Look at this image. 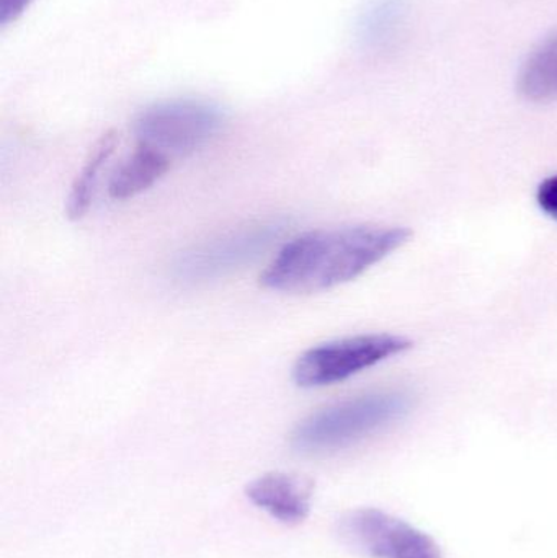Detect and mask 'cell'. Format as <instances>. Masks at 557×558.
Listing matches in <instances>:
<instances>
[{"label":"cell","instance_id":"1","mask_svg":"<svg viewBox=\"0 0 557 558\" xmlns=\"http://www.w3.org/2000/svg\"><path fill=\"white\" fill-rule=\"evenodd\" d=\"M405 228L353 226L306 232L281 247L261 282L271 291L311 294L359 278L408 244Z\"/></svg>","mask_w":557,"mask_h":558},{"label":"cell","instance_id":"2","mask_svg":"<svg viewBox=\"0 0 557 558\" xmlns=\"http://www.w3.org/2000/svg\"><path fill=\"white\" fill-rule=\"evenodd\" d=\"M411 405V396L401 390L355 397L303 420L291 435V445L303 454L340 451L404 418Z\"/></svg>","mask_w":557,"mask_h":558},{"label":"cell","instance_id":"3","mask_svg":"<svg viewBox=\"0 0 557 558\" xmlns=\"http://www.w3.org/2000/svg\"><path fill=\"white\" fill-rule=\"evenodd\" d=\"M411 347V340L391 333L359 335L317 344L298 357L293 380L301 389L332 386Z\"/></svg>","mask_w":557,"mask_h":558},{"label":"cell","instance_id":"4","mask_svg":"<svg viewBox=\"0 0 557 558\" xmlns=\"http://www.w3.org/2000/svg\"><path fill=\"white\" fill-rule=\"evenodd\" d=\"M225 114L208 101L179 98L159 101L141 111L134 131L140 144L166 156H189L221 131Z\"/></svg>","mask_w":557,"mask_h":558},{"label":"cell","instance_id":"5","mask_svg":"<svg viewBox=\"0 0 557 558\" xmlns=\"http://www.w3.org/2000/svg\"><path fill=\"white\" fill-rule=\"evenodd\" d=\"M284 222L251 225L198 245L177 258L173 274L185 282H202L226 277L257 260L284 232Z\"/></svg>","mask_w":557,"mask_h":558},{"label":"cell","instance_id":"6","mask_svg":"<svg viewBox=\"0 0 557 558\" xmlns=\"http://www.w3.org/2000/svg\"><path fill=\"white\" fill-rule=\"evenodd\" d=\"M347 546L370 558H441L428 534L385 511L362 508L340 521Z\"/></svg>","mask_w":557,"mask_h":558},{"label":"cell","instance_id":"7","mask_svg":"<svg viewBox=\"0 0 557 558\" xmlns=\"http://www.w3.org/2000/svg\"><path fill=\"white\" fill-rule=\"evenodd\" d=\"M255 507L284 524L303 523L311 510V492L300 478L288 474L262 475L247 487Z\"/></svg>","mask_w":557,"mask_h":558},{"label":"cell","instance_id":"8","mask_svg":"<svg viewBox=\"0 0 557 558\" xmlns=\"http://www.w3.org/2000/svg\"><path fill=\"white\" fill-rule=\"evenodd\" d=\"M170 169V157L146 144H137L133 156L110 180L108 193L118 202L134 198L156 185Z\"/></svg>","mask_w":557,"mask_h":558},{"label":"cell","instance_id":"9","mask_svg":"<svg viewBox=\"0 0 557 558\" xmlns=\"http://www.w3.org/2000/svg\"><path fill=\"white\" fill-rule=\"evenodd\" d=\"M409 0H370L356 23V38L363 48H389L401 35L408 19Z\"/></svg>","mask_w":557,"mask_h":558},{"label":"cell","instance_id":"10","mask_svg":"<svg viewBox=\"0 0 557 558\" xmlns=\"http://www.w3.org/2000/svg\"><path fill=\"white\" fill-rule=\"evenodd\" d=\"M519 92L530 101L557 100V32L540 43L523 62Z\"/></svg>","mask_w":557,"mask_h":558},{"label":"cell","instance_id":"11","mask_svg":"<svg viewBox=\"0 0 557 558\" xmlns=\"http://www.w3.org/2000/svg\"><path fill=\"white\" fill-rule=\"evenodd\" d=\"M117 144V133L108 131L95 143L94 149L88 154L85 166L82 167L81 173H78L75 182L72 183L71 193H69L68 203H65V213H68V218L72 219V221H78V219L87 215L92 199H94L98 177H100L101 169H104L107 160L110 159L111 154L114 153Z\"/></svg>","mask_w":557,"mask_h":558},{"label":"cell","instance_id":"12","mask_svg":"<svg viewBox=\"0 0 557 558\" xmlns=\"http://www.w3.org/2000/svg\"><path fill=\"white\" fill-rule=\"evenodd\" d=\"M536 202L542 211L557 222V175L549 177L540 185L538 192H536Z\"/></svg>","mask_w":557,"mask_h":558},{"label":"cell","instance_id":"13","mask_svg":"<svg viewBox=\"0 0 557 558\" xmlns=\"http://www.w3.org/2000/svg\"><path fill=\"white\" fill-rule=\"evenodd\" d=\"M33 0H0V26L16 22L32 5Z\"/></svg>","mask_w":557,"mask_h":558}]
</instances>
